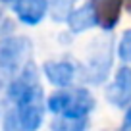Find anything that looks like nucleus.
<instances>
[{
  "label": "nucleus",
  "mask_w": 131,
  "mask_h": 131,
  "mask_svg": "<svg viewBox=\"0 0 131 131\" xmlns=\"http://www.w3.org/2000/svg\"><path fill=\"white\" fill-rule=\"evenodd\" d=\"M116 56L122 60V64L131 66V27L125 29L116 45Z\"/></svg>",
  "instance_id": "12"
},
{
  "label": "nucleus",
  "mask_w": 131,
  "mask_h": 131,
  "mask_svg": "<svg viewBox=\"0 0 131 131\" xmlns=\"http://www.w3.org/2000/svg\"><path fill=\"white\" fill-rule=\"evenodd\" d=\"M112 66H114L112 37H108V35L96 37L87 48L85 62L77 66V79H81V83H85V85L98 87L106 83V79L110 77Z\"/></svg>",
  "instance_id": "2"
},
{
  "label": "nucleus",
  "mask_w": 131,
  "mask_h": 131,
  "mask_svg": "<svg viewBox=\"0 0 131 131\" xmlns=\"http://www.w3.org/2000/svg\"><path fill=\"white\" fill-rule=\"evenodd\" d=\"M12 2H14V0H0V4H6V6H10Z\"/></svg>",
  "instance_id": "14"
},
{
  "label": "nucleus",
  "mask_w": 131,
  "mask_h": 131,
  "mask_svg": "<svg viewBox=\"0 0 131 131\" xmlns=\"http://www.w3.org/2000/svg\"><path fill=\"white\" fill-rule=\"evenodd\" d=\"M45 106L52 116L89 118L96 108V98L85 85H71L66 89H54L48 96H45Z\"/></svg>",
  "instance_id": "1"
},
{
  "label": "nucleus",
  "mask_w": 131,
  "mask_h": 131,
  "mask_svg": "<svg viewBox=\"0 0 131 131\" xmlns=\"http://www.w3.org/2000/svg\"><path fill=\"white\" fill-rule=\"evenodd\" d=\"M10 8L21 25L37 27L48 16V0H14Z\"/></svg>",
  "instance_id": "7"
},
{
  "label": "nucleus",
  "mask_w": 131,
  "mask_h": 131,
  "mask_svg": "<svg viewBox=\"0 0 131 131\" xmlns=\"http://www.w3.org/2000/svg\"><path fill=\"white\" fill-rule=\"evenodd\" d=\"M125 114H123V122H122V129H131V104L127 108H123Z\"/></svg>",
  "instance_id": "13"
},
{
  "label": "nucleus",
  "mask_w": 131,
  "mask_h": 131,
  "mask_svg": "<svg viewBox=\"0 0 131 131\" xmlns=\"http://www.w3.org/2000/svg\"><path fill=\"white\" fill-rule=\"evenodd\" d=\"M127 10H129V12H131V0H129V2H127Z\"/></svg>",
  "instance_id": "16"
},
{
  "label": "nucleus",
  "mask_w": 131,
  "mask_h": 131,
  "mask_svg": "<svg viewBox=\"0 0 131 131\" xmlns=\"http://www.w3.org/2000/svg\"><path fill=\"white\" fill-rule=\"evenodd\" d=\"M106 100L114 108H127L131 104V66H119L104 91Z\"/></svg>",
  "instance_id": "6"
},
{
  "label": "nucleus",
  "mask_w": 131,
  "mask_h": 131,
  "mask_svg": "<svg viewBox=\"0 0 131 131\" xmlns=\"http://www.w3.org/2000/svg\"><path fill=\"white\" fill-rule=\"evenodd\" d=\"M96 14V27L110 33L118 25L125 0H91Z\"/></svg>",
  "instance_id": "8"
},
{
  "label": "nucleus",
  "mask_w": 131,
  "mask_h": 131,
  "mask_svg": "<svg viewBox=\"0 0 131 131\" xmlns=\"http://www.w3.org/2000/svg\"><path fill=\"white\" fill-rule=\"evenodd\" d=\"M119 131H131V129H122V127H119Z\"/></svg>",
  "instance_id": "17"
},
{
  "label": "nucleus",
  "mask_w": 131,
  "mask_h": 131,
  "mask_svg": "<svg viewBox=\"0 0 131 131\" xmlns=\"http://www.w3.org/2000/svg\"><path fill=\"white\" fill-rule=\"evenodd\" d=\"M2 21H4V12H2V8H0V27H2Z\"/></svg>",
  "instance_id": "15"
},
{
  "label": "nucleus",
  "mask_w": 131,
  "mask_h": 131,
  "mask_svg": "<svg viewBox=\"0 0 131 131\" xmlns=\"http://www.w3.org/2000/svg\"><path fill=\"white\" fill-rule=\"evenodd\" d=\"M41 75L54 89H66V87H71L77 79V64L66 58L45 60L41 66Z\"/></svg>",
  "instance_id": "5"
},
{
  "label": "nucleus",
  "mask_w": 131,
  "mask_h": 131,
  "mask_svg": "<svg viewBox=\"0 0 131 131\" xmlns=\"http://www.w3.org/2000/svg\"><path fill=\"white\" fill-rule=\"evenodd\" d=\"M64 23L68 25V31L71 35H81V33H87L91 29H94L96 27V14H94L93 2L87 0L81 6H75L71 10V14L66 17Z\"/></svg>",
  "instance_id": "9"
},
{
  "label": "nucleus",
  "mask_w": 131,
  "mask_h": 131,
  "mask_svg": "<svg viewBox=\"0 0 131 131\" xmlns=\"http://www.w3.org/2000/svg\"><path fill=\"white\" fill-rule=\"evenodd\" d=\"M89 118H68V116H54L48 123L50 131H89Z\"/></svg>",
  "instance_id": "10"
},
{
  "label": "nucleus",
  "mask_w": 131,
  "mask_h": 131,
  "mask_svg": "<svg viewBox=\"0 0 131 131\" xmlns=\"http://www.w3.org/2000/svg\"><path fill=\"white\" fill-rule=\"evenodd\" d=\"M79 0H48V16L58 23H64Z\"/></svg>",
  "instance_id": "11"
},
{
  "label": "nucleus",
  "mask_w": 131,
  "mask_h": 131,
  "mask_svg": "<svg viewBox=\"0 0 131 131\" xmlns=\"http://www.w3.org/2000/svg\"><path fill=\"white\" fill-rule=\"evenodd\" d=\"M46 118L45 98H35L19 104H6L0 116L2 131H41Z\"/></svg>",
  "instance_id": "3"
},
{
  "label": "nucleus",
  "mask_w": 131,
  "mask_h": 131,
  "mask_svg": "<svg viewBox=\"0 0 131 131\" xmlns=\"http://www.w3.org/2000/svg\"><path fill=\"white\" fill-rule=\"evenodd\" d=\"M33 56V41L25 35L10 33L0 37V79H12L25 66L31 62Z\"/></svg>",
  "instance_id": "4"
}]
</instances>
